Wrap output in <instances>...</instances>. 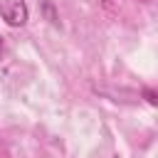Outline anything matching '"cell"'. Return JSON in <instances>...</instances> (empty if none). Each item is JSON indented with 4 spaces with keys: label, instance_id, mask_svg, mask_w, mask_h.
Wrapping results in <instances>:
<instances>
[{
    "label": "cell",
    "instance_id": "6da1fadb",
    "mask_svg": "<svg viewBox=\"0 0 158 158\" xmlns=\"http://www.w3.org/2000/svg\"><path fill=\"white\" fill-rule=\"evenodd\" d=\"M0 15L10 27H22L30 12H27L25 0H0Z\"/></svg>",
    "mask_w": 158,
    "mask_h": 158
},
{
    "label": "cell",
    "instance_id": "7a4b0ae2",
    "mask_svg": "<svg viewBox=\"0 0 158 158\" xmlns=\"http://www.w3.org/2000/svg\"><path fill=\"white\" fill-rule=\"evenodd\" d=\"M42 10H44V17H47L54 27H59V15L54 12V7H52V2H49V0H42Z\"/></svg>",
    "mask_w": 158,
    "mask_h": 158
},
{
    "label": "cell",
    "instance_id": "3957f363",
    "mask_svg": "<svg viewBox=\"0 0 158 158\" xmlns=\"http://www.w3.org/2000/svg\"><path fill=\"white\" fill-rule=\"evenodd\" d=\"M143 96H146V101H148L151 106H156V104H158V99H156V91H153V89H143Z\"/></svg>",
    "mask_w": 158,
    "mask_h": 158
},
{
    "label": "cell",
    "instance_id": "277c9868",
    "mask_svg": "<svg viewBox=\"0 0 158 158\" xmlns=\"http://www.w3.org/2000/svg\"><path fill=\"white\" fill-rule=\"evenodd\" d=\"M0 52H2V37H0Z\"/></svg>",
    "mask_w": 158,
    "mask_h": 158
}]
</instances>
